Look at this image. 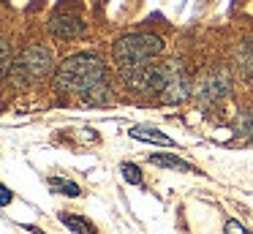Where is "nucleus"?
Returning a JSON list of instances; mask_svg holds the SVG:
<instances>
[{"label":"nucleus","mask_w":253,"mask_h":234,"mask_svg":"<svg viewBox=\"0 0 253 234\" xmlns=\"http://www.w3.org/2000/svg\"><path fill=\"white\" fill-rule=\"evenodd\" d=\"M106 74H109L106 63L98 54L79 52L60 63V68L55 71V87L60 93L82 95V98H90V101H106L112 95Z\"/></svg>","instance_id":"obj_1"},{"label":"nucleus","mask_w":253,"mask_h":234,"mask_svg":"<svg viewBox=\"0 0 253 234\" xmlns=\"http://www.w3.org/2000/svg\"><path fill=\"white\" fill-rule=\"evenodd\" d=\"M161 52H164V38L155 33H128L112 44V57L117 68L153 63V57H158Z\"/></svg>","instance_id":"obj_2"},{"label":"nucleus","mask_w":253,"mask_h":234,"mask_svg":"<svg viewBox=\"0 0 253 234\" xmlns=\"http://www.w3.org/2000/svg\"><path fill=\"white\" fill-rule=\"evenodd\" d=\"M49 71H52V52L44 44H30L28 49H22L14 57L8 76H11V82L17 87H25V85H33V82L44 79Z\"/></svg>","instance_id":"obj_3"},{"label":"nucleus","mask_w":253,"mask_h":234,"mask_svg":"<svg viewBox=\"0 0 253 234\" xmlns=\"http://www.w3.org/2000/svg\"><path fill=\"white\" fill-rule=\"evenodd\" d=\"M123 76V85L133 93H144V95H161L164 90V65H153V63H144V65H128V68H120Z\"/></svg>","instance_id":"obj_4"},{"label":"nucleus","mask_w":253,"mask_h":234,"mask_svg":"<svg viewBox=\"0 0 253 234\" xmlns=\"http://www.w3.org/2000/svg\"><path fill=\"white\" fill-rule=\"evenodd\" d=\"M164 90H161V98H164L166 103H182L191 98L193 93V85H191V76H188L185 65L180 63V60H164Z\"/></svg>","instance_id":"obj_5"},{"label":"nucleus","mask_w":253,"mask_h":234,"mask_svg":"<svg viewBox=\"0 0 253 234\" xmlns=\"http://www.w3.org/2000/svg\"><path fill=\"white\" fill-rule=\"evenodd\" d=\"M229 93H231V82H229V74L223 68H212L210 74H204L202 85H199V98L204 103H218Z\"/></svg>","instance_id":"obj_6"},{"label":"nucleus","mask_w":253,"mask_h":234,"mask_svg":"<svg viewBox=\"0 0 253 234\" xmlns=\"http://www.w3.org/2000/svg\"><path fill=\"white\" fill-rule=\"evenodd\" d=\"M84 30H87V25H84V19L79 14H74V11H66V14H55L49 19V33L55 38H60V41H77V38L84 36Z\"/></svg>","instance_id":"obj_7"},{"label":"nucleus","mask_w":253,"mask_h":234,"mask_svg":"<svg viewBox=\"0 0 253 234\" xmlns=\"http://www.w3.org/2000/svg\"><path fill=\"white\" fill-rule=\"evenodd\" d=\"M128 134H131V139H139V141H150V144H161V147H174V141L166 134H161V131H155V128H147V125L131 128Z\"/></svg>","instance_id":"obj_8"},{"label":"nucleus","mask_w":253,"mask_h":234,"mask_svg":"<svg viewBox=\"0 0 253 234\" xmlns=\"http://www.w3.org/2000/svg\"><path fill=\"white\" fill-rule=\"evenodd\" d=\"M153 166H164V169H174V172H193V166L182 158H174V155H166V152H153L147 158Z\"/></svg>","instance_id":"obj_9"},{"label":"nucleus","mask_w":253,"mask_h":234,"mask_svg":"<svg viewBox=\"0 0 253 234\" xmlns=\"http://www.w3.org/2000/svg\"><path fill=\"white\" fill-rule=\"evenodd\" d=\"M237 65L245 79H253V38H248L240 49H237Z\"/></svg>","instance_id":"obj_10"},{"label":"nucleus","mask_w":253,"mask_h":234,"mask_svg":"<svg viewBox=\"0 0 253 234\" xmlns=\"http://www.w3.org/2000/svg\"><path fill=\"white\" fill-rule=\"evenodd\" d=\"M60 223L68 229V232H74V234H95V226L87 221V218H82V215H66V212H63Z\"/></svg>","instance_id":"obj_11"},{"label":"nucleus","mask_w":253,"mask_h":234,"mask_svg":"<svg viewBox=\"0 0 253 234\" xmlns=\"http://www.w3.org/2000/svg\"><path fill=\"white\" fill-rule=\"evenodd\" d=\"M11 63H14L11 41H8V38H0V82L8 76V71H11Z\"/></svg>","instance_id":"obj_12"},{"label":"nucleus","mask_w":253,"mask_h":234,"mask_svg":"<svg viewBox=\"0 0 253 234\" xmlns=\"http://www.w3.org/2000/svg\"><path fill=\"white\" fill-rule=\"evenodd\" d=\"M52 185H55L57 190H60V193H66V196H74V199H77V196H82V188H79L77 183H71V180H49Z\"/></svg>","instance_id":"obj_13"},{"label":"nucleus","mask_w":253,"mask_h":234,"mask_svg":"<svg viewBox=\"0 0 253 234\" xmlns=\"http://www.w3.org/2000/svg\"><path fill=\"white\" fill-rule=\"evenodd\" d=\"M120 172H123V177H126L131 185H142V183H144V180H142V172H139L136 163H123Z\"/></svg>","instance_id":"obj_14"},{"label":"nucleus","mask_w":253,"mask_h":234,"mask_svg":"<svg viewBox=\"0 0 253 234\" xmlns=\"http://www.w3.org/2000/svg\"><path fill=\"white\" fill-rule=\"evenodd\" d=\"M237 128L240 131H245V134H253V112H248V114H240V117H237Z\"/></svg>","instance_id":"obj_15"},{"label":"nucleus","mask_w":253,"mask_h":234,"mask_svg":"<svg viewBox=\"0 0 253 234\" xmlns=\"http://www.w3.org/2000/svg\"><path fill=\"white\" fill-rule=\"evenodd\" d=\"M226 234H251L240 221H226Z\"/></svg>","instance_id":"obj_16"},{"label":"nucleus","mask_w":253,"mask_h":234,"mask_svg":"<svg viewBox=\"0 0 253 234\" xmlns=\"http://www.w3.org/2000/svg\"><path fill=\"white\" fill-rule=\"evenodd\" d=\"M11 201H14V193H11V190H8L3 183H0V207H8Z\"/></svg>","instance_id":"obj_17"}]
</instances>
